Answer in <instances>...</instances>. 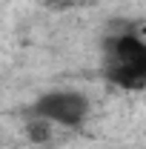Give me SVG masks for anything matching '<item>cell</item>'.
Returning <instances> with one entry per match:
<instances>
[{"label": "cell", "instance_id": "obj_2", "mask_svg": "<svg viewBox=\"0 0 146 149\" xmlns=\"http://www.w3.org/2000/svg\"><path fill=\"white\" fill-rule=\"evenodd\" d=\"M103 60H106V69L146 72V43L138 35H106Z\"/></svg>", "mask_w": 146, "mask_h": 149}, {"label": "cell", "instance_id": "obj_4", "mask_svg": "<svg viewBox=\"0 0 146 149\" xmlns=\"http://www.w3.org/2000/svg\"><path fill=\"white\" fill-rule=\"evenodd\" d=\"M23 132H26L29 143H49L52 135H55V123H49V120H43V118L29 115L26 123H23Z\"/></svg>", "mask_w": 146, "mask_h": 149}, {"label": "cell", "instance_id": "obj_3", "mask_svg": "<svg viewBox=\"0 0 146 149\" xmlns=\"http://www.w3.org/2000/svg\"><path fill=\"white\" fill-rule=\"evenodd\" d=\"M106 80L126 89V92H140L146 89V72H132V69H106Z\"/></svg>", "mask_w": 146, "mask_h": 149}, {"label": "cell", "instance_id": "obj_5", "mask_svg": "<svg viewBox=\"0 0 146 149\" xmlns=\"http://www.w3.org/2000/svg\"><path fill=\"white\" fill-rule=\"evenodd\" d=\"M46 12H55V15H60V12H72V9H80V3L83 0H37Z\"/></svg>", "mask_w": 146, "mask_h": 149}, {"label": "cell", "instance_id": "obj_1", "mask_svg": "<svg viewBox=\"0 0 146 149\" xmlns=\"http://www.w3.org/2000/svg\"><path fill=\"white\" fill-rule=\"evenodd\" d=\"M89 97L83 92H69V89H57V92H46L40 95L35 103L29 106V115L35 118H43L49 123H57V126H80L86 118H89Z\"/></svg>", "mask_w": 146, "mask_h": 149}]
</instances>
